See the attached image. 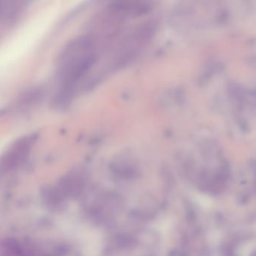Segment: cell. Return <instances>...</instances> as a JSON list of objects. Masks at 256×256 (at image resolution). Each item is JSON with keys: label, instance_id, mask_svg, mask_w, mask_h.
Here are the masks:
<instances>
[{"label": "cell", "instance_id": "obj_2", "mask_svg": "<svg viewBox=\"0 0 256 256\" xmlns=\"http://www.w3.org/2000/svg\"><path fill=\"white\" fill-rule=\"evenodd\" d=\"M36 140V134H30L16 140L0 158V169L8 170L23 162L28 158Z\"/></svg>", "mask_w": 256, "mask_h": 256}, {"label": "cell", "instance_id": "obj_1", "mask_svg": "<svg viewBox=\"0 0 256 256\" xmlns=\"http://www.w3.org/2000/svg\"><path fill=\"white\" fill-rule=\"evenodd\" d=\"M91 46L90 38L80 37L68 43L61 53L58 64L60 89L54 101L56 107L68 106L78 84L94 65L95 54L90 52Z\"/></svg>", "mask_w": 256, "mask_h": 256}]
</instances>
